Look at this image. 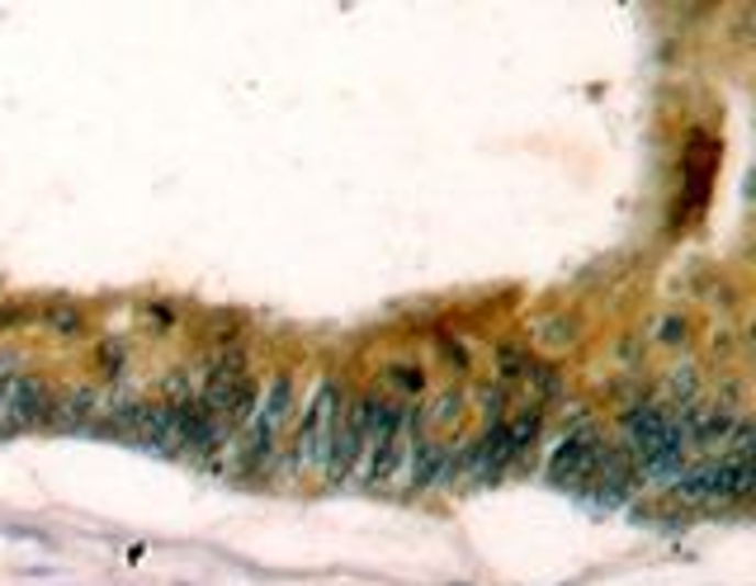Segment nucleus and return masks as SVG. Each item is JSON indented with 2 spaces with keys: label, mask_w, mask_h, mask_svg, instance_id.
Wrapping results in <instances>:
<instances>
[{
  "label": "nucleus",
  "mask_w": 756,
  "mask_h": 586,
  "mask_svg": "<svg viewBox=\"0 0 756 586\" xmlns=\"http://www.w3.org/2000/svg\"><path fill=\"white\" fill-rule=\"evenodd\" d=\"M421 411V425H425V431H445V425L449 421H459V411H464V398H459V392H440V398L431 402V407H416Z\"/></svg>",
  "instance_id": "obj_9"
},
{
  "label": "nucleus",
  "mask_w": 756,
  "mask_h": 586,
  "mask_svg": "<svg viewBox=\"0 0 756 586\" xmlns=\"http://www.w3.org/2000/svg\"><path fill=\"white\" fill-rule=\"evenodd\" d=\"M534 331H540V345H548V351H567V345L577 341V327L567 322V317H548V322H540Z\"/></svg>",
  "instance_id": "obj_10"
},
{
  "label": "nucleus",
  "mask_w": 756,
  "mask_h": 586,
  "mask_svg": "<svg viewBox=\"0 0 756 586\" xmlns=\"http://www.w3.org/2000/svg\"><path fill=\"white\" fill-rule=\"evenodd\" d=\"M392 388L398 392H421L425 378H421V369H412V364H398V369H392Z\"/></svg>",
  "instance_id": "obj_14"
},
{
  "label": "nucleus",
  "mask_w": 756,
  "mask_h": 586,
  "mask_svg": "<svg viewBox=\"0 0 756 586\" xmlns=\"http://www.w3.org/2000/svg\"><path fill=\"white\" fill-rule=\"evenodd\" d=\"M341 388L322 378L318 388H312V398L303 407V417L293 425V450H289V468L298 478H308V473H318L322 478V464H326V445H331V431H336V417H341Z\"/></svg>",
  "instance_id": "obj_4"
},
{
  "label": "nucleus",
  "mask_w": 756,
  "mask_h": 586,
  "mask_svg": "<svg viewBox=\"0 0 756 586\" xmlns=\"http://www.w3.org/2000/svg\"><path fill=\"white\" fill-rule=\"evenodd\" d=\"M293 378L289 374H275L270 384H265V392L256 398V407H251V417L246 425L236 435V464H242V473H260L265 464L275 458L279 450V440L284 431H289V421H293Z\"/></svg>",
  "instance_id": "obj_3"
},
{
  "label": "nucleus",
  "mask_w": 756,
  "mask_h": 586,
  "mask_svg": "<svg viewBox=\"0 0 756 586\" xmlns=\"http://www.w3.org/2000/svg\"><path fill=\"white\" fill-rule=\"evenodd\" d=\"M676 501L686 506H723V501H743L752 497V464L737 458H709V464L681 468L671 478Z\"/></svg>",
  "instance_id": "obj_5"
},
{
  "label": "nucleus",
  "mask_w": 756,
  "mask_h": 586,
  "mask_svg": "<svg viewBox=\"0 0 756 586\" xmlns=\"http://www.w3.org/2000/svg\"><path fill=\"white\" fill-rule=\"evenodd\" d=\"M482 417H487V425H492V421H507V388H482Z\"/></svg>",
  "instance_id": "obj_13"
},
{
  "label": "nucleus",
  "mask_w": 756,
  "mask_h": 586,
  "mask_svg": "<svg viewBox=\"0 0 756 586\" xmlns=\"http://www.w3.org/2000/svg\"><path fill=\"white\" fill-rule=\"evenodd\" d=\"M525 378L534 384V392H540V402H554L558 392H563V378H558L554 369H548V364H530Z\"/></svg>",
  "instance_id": "obj_12"
},
{
  "label": "nucleus",
  "mask_w": 756,
  "mask_h": 586,
  "mask_svg": "<svg viewBox=\"0 0 756 586\" xmlns=\"http://www.w3.org/2000/svg\"><path fill=\"white\" fill-rule=\"evenodd\" d=\"M412 421H416V407H402L392 398H378L369 402V431H365V454H359V468L355 478L369 483V487H383L402 473V458L407 445H412Z\"/></svg>",
  "instance_id": "obj_2"
},
{
  "label": "nucleus",
  "mask_w": 756,
  "mask_h": 586,
  "mask_svg": "<svg viewBox=\"0 0 756 586\" xmlns=\"http://www.w3.org/2000/svg\"><path fill=\"white\" fill-rule=\"evenodd\" d=\"M525 369H530V355L515 351V345H501V351H497V378H501V388L520 384V378H525Z\"/></svg>",
  "instance_id": "obj_11"
},
{
  "label": "nucleus",
  "mask_w": 756,
  "mask_h": 586,
  "mask_svg": "<svg viewBox=\"0 0 756 586\" xmlns=\"http://www.w3.org/2000/svg\"><path fill=\"white\" fill-rule=\"evenodd\" d=\"M369 402H374V392L341 407L336 431H331V445H326V464H322L326 483H351L355 478L359 454H365V431H369Z\"/></svg>",
  "instance_id": "obj_6"
},
{
  "label": "nucleus",
  "mask_w": 756,
  "mask_h": 586,
  "mask_svg": "<svg viewBox=\"0 0 756 586\" xmlns=\"http://www.w3.org/2000/svg\"><path fill=\"white\" fill-rule=\"evenodd\" d=\"M53 392H47L34 374H20L14 384L0 392V421H10V425H43V421H53Z\"/></svg>",
  "instance_id": "obj_8"
},
{
  "label": "nucleus",
  "mask_w": 756,
  "mask_h": 586,
  "mask_svg": "<svg viewBox=\"0 0 756 586\" xmlns=\"http://www.w3.org/2000/svg\"><path fill=\"white\" fill-rule=\"evenodd\" d=\"M624 454L634 458L638 478L671 483L681 468H690V445L681 435V421L671 417L662 402H634L624 411Z\"/></svg>",
  "instance_id": "obj_1"
},
{
  "label": "nucleus",
  "mask_w": 756,
  "mask_h": 586,
  "mask_svg": "<svg viewBox=\"0 0 756 586\" xmlns=\"http://www.w3.org/2000/svg\"><path fill=\"white\" fill-rule=\"evenodd\" d=\"M657 331H662V336H657L662 345H686V331H690V327H686V317H667V322H662Z\"/></svg>",
  "instance_id": "obj_15"
},
{
  "label": "nucleus",
  "mask_w": 756,
  "mask_h": 586,
  "mask_svg": "<svg viewBox=\"0 0 756 586\" xmlns=\"http://www.w3.org/2000/svg\"><path fill=\"white\" fill-rule=\"evenodd\" d=\"M601 450H605V440H601V431H596L591 421L572 425V431L563 435V445L554 450V458H548V483H554V487L591 483L596 464H601Z\"/></svg>",
  "instance_id": "obj_7"
}]
</instances>
